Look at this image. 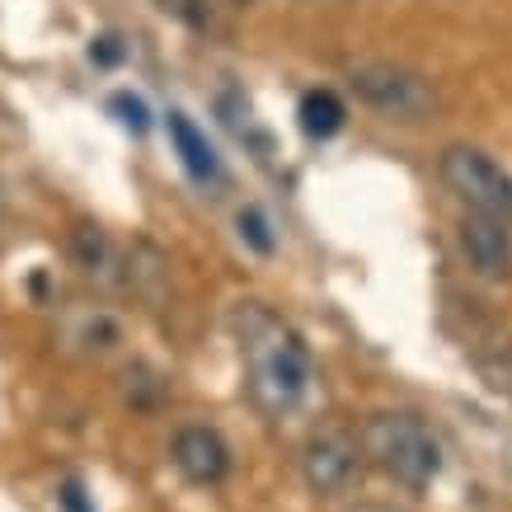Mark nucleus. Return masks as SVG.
<instances>
[{
	"mask_svg": "<svg viewBox=\"0 0 512 512\" xmlns=\"http://www.w3.org/2000/svg\"><path fill=\"white\" fill-rule=\"evenodd\" d=\"M240 329V353H245V386L249 400L264 419H292L296 409L306 404L315 381L311 348L301 343L282 315H273L268 306H240L235 315Z\"/></svg>",
	"mask_w": 512,
	"mask_h": 512,
	"instance_id": "f257e3e1",
	"label": "nucleus"
},
{
	"mask_svg": "<svg viewBox=\"0 0 512 512\" xmlns=\"http://www.w3.org/2000/svg\"><path fill=\"white\" fill-rule=\"evenodd\" d=\"M357 451L372 461L381 475H390L404 489H428L442 470V442L433 437V428L419 414H404V409H381L362 423L357 433Z\"/></svg>",
	"mask_w": 512,
	"mask_h": 512,
	"instance_id": "f03ea898",
	"label": "nucleus"
},
{
	"mask_svg": "<svg viewBox=\"0 0 512 512\" xmlns=\"http://www.w3.org/2000/svg\"><path fill=\"white\" fill-rule=\"evenodd\" d=\"M442 184L466 202V212H484L512 226V174L480 146H447L442 151Z\"/></svg>",
	"mask_w": 512,
	"mask_h": 512,
	"instance_id": "7ed1b4c3",
	"label": "nucleus"
},
{
	"mask_svg": "<svg viewBox=\"0 0 512 512\" xmlns=\"http://www.w3.org/2000/svg\"><path fill=\"white\" fill-rule=\"evenodd\" d=\"M348 80H353V94L362 104H372V109L390 113V118H404V123H414V118H423V113L433 109L428 80L404 71V66L367 62V66H357Z\"/></svg>",
	"mask_w": 512,
	"mask_h": 512,
	"instance_id": "20e7f679",
	"label": "nucleus"
},
{
	"mask_svg": "<svg viewBox=\"0 0 512 512\" xmlns=\"http://www.w3.org/2000/svg\"><path fill=\"white\" fill-rule=\"evenodd\" d=\"M357 437L343 433V428H320V433L306 442L301 451V475L311 484L315 494H339L343 484L353 480L357 470Z\"/></svg>",
	"mask_w": 512,
	"mask_h": 512,
	"instance_id": "39448f33",
	"label": "nucleus"
},
{
	"mask_svg": "<svg viewBox=\"0 0 512 512\" xmlns=\"http://www.w3.org/2000/svg\"><path fill=\"white\" fill-rule=\"evenodd\" d=\"M174 466H179V475H184L188 484H221L226 475H231V447L221 442L217 428H202V423H193V428H179L174 433Z\"/></svg>",
	"mask_w": 512,
	"mask_h": 512,
	"instance_id": "423d86ee",
	"label": "nucleus"
},
{
	"mask_svg": "<svg viewBox=\"0 0 512 512\" xmlns=\"http://www.w3.org/2000/svg\"><path fill=\"white\" fill-rule=\"evenodd\" d=\"M461 249L484 282H503L512 273V226H503L498 217L466 212L461 217Z\"/></svg>",
	"mask_w": 512,
	"mask_h": 512,
	"instance_id": "0eeeda50",
	"label": "nucleus"
},
{
	"mask_svg": "<svg viewBox=\"0 0 512 512\" xmlns=\"http://www.w3.org/2000/svg\"><path fill=\"white\" fill-rule=\"evenodd\" d=\"M170 137H174V151H179V160H184V170L193 174V179H221V165H217V151L207 146V137H202L198 127L188 123L184 113H170Z\"/></svg>",
	"mask_w": 512,
	"mask_h": 512,
	"instance_id": "6e6552de",
	"label": "nucleus"
},
{
	"mask_svg": "<svg viewBox=\"0 0 512 512\" xmlns=\"http://www.w3.org/2000/svg\"><path fill=\"white\" fill-rule=\"evenodd\" d=\"M62 334L66 343H76L80 353H104V348L118 343V320L109 311H99V306H85V311H76L66 320Z\"/></svg>",
	"mask_w": 512,
	"mask_h": 512,
	"instance_id": "1a4fd4ad",
	"label": "nucleus"
},
{
	"mask_svg": "<svg viewBox=\"0 0 512 512\" xmlns=\"http://www.w3.org/2000/svg\"><path fill=\"white\" fill-rule=\"evenodd\" d=\"M296 118H301V132H306V137L325 141L343 127L348 109H343V99L334 90H311L306 99H301V113H296Z\"/></svg>",
	"mask_w": 512,
	"mask_h": 512,
	"instance_id": "9d476101",
	"label": "nucleus"
},
{
	"mask_svg": "<svg viewBox=\"0 0 512 512\" xmlns=\"http://www.w3.org/2000/svg\"><path fill=\"white\" fill-rule=\"evenodd\" d=\"M240 235H245L249 245L259 249V254H273V235H268V221L249 207V212H240Z\"/></svg>",
	"mask_w": 512,
	"mask_h": 512,
	"instance_id": "9b49d317",
	"label": "nucleus"
},
{
	"mask_svg": "<svg viewBox=\"0 0 512 512\" xmlns=\"http://www.w3.org/2000/svg\"><path fill=\"white\" fill-rule=\"evenodd\" d=\"M94 62H104V66L123 62V47H118V38H113V33H104V38L94 43Z\"/></svg>",
	"mask_w": 512,
	"mask_h": 512,
	"instance_id": "f8f14e48",
	"label": "nucleus"
},
{
	"mask_svg": "<svg viewBox=\"0 0 512 512\" xmlns=\"http://www.w3.org/2000/svg\"><path fill=\"white\" fill-rule=\"evenodd\" d=\"M118 109L127 113V118H123L127 127H137V132L146 127V109H141V99H127V94H123V99H118Z\"/></svg>",
	"mask_w": 512,
	"mask_h": 512,
	"instance_id": "ddd939ff",
	"label": "nucleus"
},
{
	"mask_svg": "<svg viewBox=\"0 0 512 512\" xmlns=\"http://www.w3.org/2000/svg\"><path fill=\"white\" fill-rule=\"evenodd\" d=\"M226 5H254V0H226Z\"/></svg>",
	"mask_w": 512,
	"mask_h": 512,
	"instance_id": "4468645a",
	"label": "nucleus"
}]
</instances>
